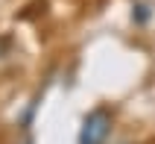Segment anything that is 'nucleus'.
<instances>
[{"label": "nucleus", "mask_w": 155, "mask_h": 144, "mask_svg": "<svg viewBox=\"0 0 155 144\" xmlns=\"http://www.w3.org/2000/svg\"><path fill=\"white\" fill-rule=\"evenodd\" d=\"M21 144H29V141H21Z\"/></svg>", "instance_id": "3"}, {"label": "nucleus", "mask_w": 155, "mask_h": 144, "mask_svg": "<svg viewBox=\"0 0 155 144\" xmlns=\"http://www.w3.org/2000/svg\"><path fill=\"white\" fill-rule=\"evenodd\" d=\"M117 144H132V141H117Z\"/></svg>", "instance_id": "2"}, {"label": "nucleus", "mask_w": 155, "mask_h": 144, "mask_svg": "<svg viewBox=\"0 0 155 144\" xmlns=\"http://www.w3.org/2000/svg\"><path fill=\"white\" fill-rule=\"evenodd\" d=\"M114 129V115L105 106H97L85 115L82 129H79V144H105Z\"/></svg>", "instance_id": "1"}]
</instances>
